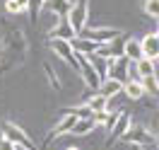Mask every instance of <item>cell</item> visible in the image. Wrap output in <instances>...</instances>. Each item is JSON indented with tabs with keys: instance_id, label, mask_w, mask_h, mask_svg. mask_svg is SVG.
Listing matches in <instances>:
<instances>
[{
	"instance_id": "cell-10",
	"label": "cell",
	"mask_w": 159,
	"mask_h": 150,
	"mask_svg": "<svg viewBox=\"0 0 159 150\" xmlns=\"http://www.w3.org/2000/svg\"><path fill=\"white\" fill-rule=\"evenodd\" d=\"M133 123H130V114H118V119L113 121V126H111V133H109V140H106V145H113L116 140L123 138V133L130 128Z\"/></svg>"
},
{
	"instance_id": "cell-16",
	"label": "cell",
	"mask_w": 159,
	"mask_h": 150,
	"mask_svg": "<svg viewBox=\"0 0 159 150\" xmlns=\"http://www.w3.org/2000/svg\"><path fill=\"white\" fill-rule=\"evenodd\" d=\"M94 128H97L94 119H77L75 123H72L70 133H72V136H84V133H92Z\"/></svg>"
},
{
	"instance_id": "cell-5",
	"label": "cell",
	"mask_w": 159,
	"mask_h": 150,
	"mask_svg": "<svg viewBox=\"0 0 159 150\" xmlns=\"http://www.w3.org/2000/svg\"><path fill=\"white\" fill-rule=\"evenodd\" d=\"M120 140H125L130 145H147L149 150H154V136L145 128H138V126H130V128L123 133Z\"/></svg>"
},
{
	"instance_id": "cell-23",
	"label": "cell",
	"mask_w": 159,
	"mask_h": 150,
	"mask_svg": "<svg viewBox=\"0 0 159 150\" xmlns=\"http://www.w3.org/2000/svg\"><path fill=\"white\" fill-rule=\"evenodd\" d=\"M145 12L149 17H159V0H145Z\"/></svg>"
},
{
	"instance_id": "cell-12",
	"label": "cell",
	"mask_w": 159,
	"mask_h": 150,
	"mask_svg": "<svg viewBox=\"0 0 159 150\" xmlns=\"http://www.w3.org/2000/svg\"><path fill=\"white\" fill-rule=\"evenodd\" d=\"M48 39H63V41H72L75 39V31L70 29V24L65 17H60V22L48 31Z\"/></svg>"
},
{
	"instance_id": "cell-18",
	"label": "cell",
	"mask_w": 159,
	"mask_h": 150,
	"mask_svg": "<svg viewBox=\"0 0 159 150\" xmlns=\"http://www.w3.org/2000/svg\"><path fill=\"white\" fill-rule=\"evenodd\" d=\"M123 92L128 94L130 99H142L145 97V90H142V85L138 80H125L123 82Z\"/></svg>"
},
{
	"instance_id": "cell-7",
	"label": "cell",
	"mask_w": 159,
	"mask_h": 150,
	"mask_svg": "<svg viewBox=\"0 0 159 150\" xmlns=\"http://www.w3.org/2000/svg\"><path fill=\"white\" fill-rule=\"evenodd\" d=\"M51 49H53V53H56L58 58H63L68 65H72V68L77 70V58H75V51H72V46H70V41L51 39Z\"/></svg>"
},
{
	"instance_id": "cell-3",
	"label": "cell",
	"mask_w": 159,
	"mask_h": 150,
	"mask_svg": "<svg viewBox=\"0 0 159 150\" xmlns=\"http://www.w3.org/2000/svg\"><path fill=\"white\" fill-rule=\"evenodd\" d=\"M120 31L118 29H111V27H101V29H92V27H82V29L75 34V39H87L94 41V44H106V41L116 39Z\"/></svg>"
},
{
	"instance_id": "cell-6",
	"label": "cell",
	"mask_w": 159,
	"mask_h": 150,
	"mask_svg": "<svg viewBox=\"0 0 159 150\" xmlns=\"http://www.w3.org/2000/svg\"><path fill=\"white\" fill-rule=\"evenodd\" d=\"M123 36H116V39H111V41H106V44H101L99 49L94 51L97 56H101V58H106V60H113V58H120L123 56Z\"/></svg>"
},
{
	"instance_id": "cell-8",
	"label": "cell",
	"mask_w": 159,
	"mask_h": 150,
	"mask_svg": "<svg viewBox=\"0 0 159 150\" xmlns=\"http://www.w3.org/2000/svg\"><path fill=\"white\" fill-rule=\"evenodd\" d=\"M128 65H130V60L125 58V56L109 60L106 78H111V80H118V82H125V80H128Z\"/></svg>"
},
{
	"instance_id": "cell-27",
	"label": "cell",
	"mask_w": 159,
	"mask_h": 150,
	"mask_svg": "<svg viewBox=\"0 0 159 150\" xmlns=\"http://www.w3.org/2000/svg\"><path fill=\"white\" fill-rule=\"evenodd\" d=\"M15 148H17V145H15ZM17 150H24V148H17Z\"/></svg>"
},
{
	"instance_id": "cell-24",
	"label": "cell",
	"mask_w": 159,
	"mask_h": 150,
	"mask_svg": "<svg viewBox=\"0 0 159 150\" xmlns=\"http://www.w3.org/2000/svg\"><path fill=\"white\" fill-rule=\"evenodd\" d=\"M116 119H118V114H106V119H104L101 126H104L106 131H111V126H113V121H116Z\"/></svg>"
},
{
	"instance_id": "cell-20",
	"label": "cell",
	"mask_w": 159,
	"mask_h": 150,
	"mask_svg": "<svg viewBox=\"0 0 159 150\" xmlns=\"http://www.w3.org/2000/svg\"><path fill=\"white\" fill-rule=\"evenodd\" d=\"M87 107H89L94 114H97V111H106V107H109V99H106L104 94H99V92H97V94L89 99V104H87Z\"/></svg>"
},
{
	"instance_id": "cell-19",
	"label": "cell",
	"mask_w": 159,
	"mask_h": 150,
	"mask_svg": "<svg viewBox=\"0 0 159 150\" xmlns=\"http://www.w3.org/2000/svg\"><path fill=\"white\" fill-rule=\"evenodd\" d=\"M63 114H72L75 119H92V116H94V111H92L87 104H82V107H72V109H63Z\"/></svg>"
},
{
	"instance_id": "cell-14",
	"label": "cell",
	"mask_w": 159,
	"mask_h": 150,
	"mask_svg": "<svg viewBox=\"0 0 159 150\" xmlns=\"http://www.w3.org/2000/svg\"><path fill=\"white\" fill-rule=\"evenodd\" d=\"M99 94H104L106 99H111L113 94H118V92H123V82H118V80H111V78H106V80H101V85H99Z\"/></svg>"
},
{
	"instance_id": "cell-11",
	"label": "cell",
	"mask_w": 159,
	"mask_h": 150,
	"mask_svg": "<svg viewBox=\"0 0 159 150\" xmlns=\"http://www.w3.org/2000/svg\"><path fill=\"white\" fill-rule=\"evenodd\" d=\"M140 49H142V58L157 60V56H159V36L157 34L142 36V39H140Z\"/></svg>"
},
{
	"instance_id": "cell-28",
	"label": "cell",
	"mask_w": 159,
	"mask_h": 150,
	"mask_svg": "<svg viewBox=\"0 0 159 150\" xmlns=\"http://www.w3.org/2000/svg\"><path fill=\"white\" fill-rule=\"evenodd\" d=\"M68 150H77V148H68Z\"/></svg>"
},
{
	"instance_id": "cell-2",
	"label": "cell",
	"mask_w": 159,
	"mask_h": 150,
	"mask_svg": "<svg viewBox=\"0 0 159 150\" xmlns=\"http://www.w3.org/2000/svg\"><path fill=\"white\" fill-rule=\"evenodd\" d=\"M87 10H89V0H75V2L70 5L65 20H68L70 29L75 31V34L84 27V22H87Z\"/></svg>"
},
{
	"instance_id": "cell-22",
	"label": "cell",
	"mask_w": 159,
	"mask_h": 150,
	"mask_svg": "<svg viewBox=\"0 0 159 150\" xmlns=\"http://www.w3.org/2000/svg\"><path fill=\"white\" fill-rule=\"evenodd\" d=\"M27 7H29V2H27V0H7V2H5V10L12 12V15H17V12H24Z\"/></svg>"
},
{
	"instance_id": "cell-21",
	"label": "cell",
	"mask_w": 159,
	"mask_h": 150,
	"mask_svg": "<svg viewBox=\"0 0 159 150\" xmlns=\"http://www.w3.org/2000/svg\"><path fill=\"white\" fill-rule=\"evenodd\" d=\"M140 85H142V90L147 92V94H154V97H157V94H159L157 75H149V78H142V80H140Z\"/></svg>"
},
{
	"instance_id": "cell-26",
	"label": "cell",
	"mask_w": 159,
	"mask_h": 150,
	"mask_svg": "<svg viewBox=\"0 0 159 150\" xmlns=\"http://www.w3.org/2000/svg\"><path fill=\"white\" fill-rule=\"evenodd\" d=\"M133 150H142V148H140V145H133Z\"/></svg>"
},
{
	"instance_id": "cell-1",
	"label": "cell",
	"mask_w": 159,
	"mask_h": 150,
	"mask_svg": "<svg viewBox=\"0 0 159 150\" xmlns=\"http://www.w3.org/2000/svg\"><path fill=\"white\" fill-rule=\"evenodd\" d=\"M0 136L5 140H10L12 145H17V148H24V150H36V145H34V140L24 133V131L20 128V126H15L12 121H5L2 126H0Z\"/></svg>"
},
{
	"instance_id": "cell-9",
	"label": "cell",
	"mask_w": 159,
	"mask_h": 150,
	"mask_svg": "<svg viewBox=\"0 0 159 150\" xmlns=\"http://www.w3.org/2000/svg\"><path fill=\"white\" fill-rule=\"evenodd\" d=\"M75 121H77V119H75L72 114H63V119H60L58 123L48 131V136L43 138V145H51V143H53L56 138H60L63 133H70V128H72V123H75Z\"/></svg>"
},
{
	"instance_id": "cell-15",
	"label": "cell",
	"mask_w": 159,
	"mask_h": 150,
	"mask_svg": "<svg viewBox=\"0 0 159 150\" xmlns=\"http://www.w3.org/2000/svg\"><path fill=\"white\" fill-rule=\"evenodd\" d=\"M87 60H89V65L94 68V73L99 75L101 80H106V70H109V60H106V58H101V56H97V53L87 56Z\"/></svg>"
},
{
	"instance_id": "cell-4",
	"label": "cell",
	"mask_w": 159,
	"mask_h": 150,
	"mask_svg": "<svg viewBox=\"0 0 159 150\" xmlns=\"http://www.w3.org/2000/svg\"><path fill=\"white\" fill-rule=\"evenodd\" d=\"M75 58H77V73L82 75L84 85H87L89 90H99V85H101V78L97 75V73H94V68L89 65L87 56H82V53H75Z\"/></svg>"
},
{
	"instance_id": "cell-17",
	"label": "cell",
	"mask_w": 159,
	"mask_h": 150,
	"mask_svg": "<svg viewBox=\"0 0 159 150\" xmlns=\"http://www.w3.org/2000/svg\"><path fill=\"white\" fill-rule=\"evenodd\" d=\"M135 68H138L140 80H142V78H149V75H157V65H154V60H149V58H140L138 63H135Z\"/></svg>"
},
{
	"instance_id": "cell-13",
	"label": "cell",
	"mask_w": 159,
	"mask_h": 150,
	"mask_svg": "<svg viewBox=\"0 0 159 150\" xmlns=\"http://www.w3.org/2000/svg\"><path fill=\"white\" fill-rule=\"evenodd\" d=\"M123 56H125L130 63H138V60L142 58L140 41H138V39H125V41H123Z\"/></svg>"
},
{
	"instance_id": "cell-25",
	"label": "cell",
	"mask_w": 159,
	"mask_h": 150,
	"mask_svg": "<svg viewBox=\"0 0 159 150\" xmlns=\"http://www.w3.org/2000/svg\"><path fill=\"white\" fill-rule=\"evenodd\" d=\"M0 150H17V148L12 145L10 140H5V138H2V136H0Z\"/></svg>"
}]
</instances>
